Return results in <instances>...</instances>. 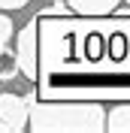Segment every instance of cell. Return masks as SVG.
Returning a JSON list of instances; mask_svg holds the SVG:
<instances>
[{
    "instance_id": "obj_1",
    "label": "cell",
    "mask_w": 130,
    "mask_h": 133,
    "mask_svg": "<svg viewBox=\"0 0 130 133\" xmlns=\"http://www.w3.org/2000/svg\"><path fill=\"white\" fill-rule=\"evenodd\" d=\"M27 127L36 133L46 130H106V112L100 103H33L27 106Z\"/></svg>"
},
{
    "instance_id": "obj_5",
    "label": "cell",
    "mask_w": 130,
    "mask_h": 133,
    "mask_svg": "<svg viewBox=\"0 0 130 133\" xmlns=\"http://www.w3.org/2000/svg\"><path fill=\"white\" fill-rule=\"evenodd\" d=\"M106 130H112V133H130V103L115 106L112 112L106 115Z\"/></svg>"
},
{
    "instance_id": "obj_3",
    "label": "cell",
    "mask_w": 130,
    "mask_h": 133,
    "mask_svg": "<svg viewBox=\"0 0 130 133\" xmlns=\"http://www.w3.org/2000/svg\"><path fill=\"white\" fill-rule=\"evenodd\" d=\"M15 58H18V73H24L27 79H36V30H33V24H27L18 33Z\"/></svg>"
},
{
    "instance_id": "obj_4",
    "label": "cell",
    "mask_w": 130,
    "mask_h": 133,
    "mask_svg": "<svg viewBox=\"0 0 130 133\" xmlns=\"http://www.w3.org/2000/svg\"><path fill=\"white\" fill-rule=\"evenodd\" d=\"M64 3L79 15H109L118 9L121 0H64Z\"/></svg>"
},
{
    "instance_id": "obj_9",
    "label": "cell",
    "mask_w": 130,
    "mask_h": 133,
    "mask_svg": "<svg viewBox=\"0 0 130 133\" xmlns=\"http://www.w3.org/2000/svg\"><path fill=\"white\" fill-rule=\"evenodd\" d=\"M0 133H9V127H6V121H0Z\"/></svg>"
},
{
    "instance_id": "obj_7",
    "label": "cell",
    "mask_w": 130,
    "mask_h": 133,
    "mask_svg": "<svg viewBox=\"0 0 130 133\" xmlns=\"http://www.w3.org/2000/svg\"><path fill=\"white\" fill-rule=\"evenodd\" d=\"M12 33H15V24H12V18H9L6 12H0V49H3V45H9Z\"/></svg>"
},
{
    "instance_id": "obj_8",
    "label": "cell",
    "mask_w": 130,
    "mask_h": 133,
    "mask_svg": "<svg viewBox=\"0 0 130 133\" xmlns=\"http://www.w3.org/2000/svg\"><path fill=\"white\" fill-rule=\"evenodd\" d=\"M27 6V0H0V9H21Z\"/></svg>"
},
{
    "instance_id": "obj_2",
    "label": "cell",
    "mask_w": 130,
    "mask_h": 133,
    "mask_svg": "<svg viewBox=\"0 0 130 133\" xmlns=\"http://www.w3.org/2000/svg\"><path fill=\"white\" fill-rule=\"evenodd\" d=\"M27 106L30 103L18 94H0V121H6L9 133L27 127Z\"/></svg>"
},
{
    "instance_id": "obj_6",
    "label": "cell",
    "mask_w": 130,
    "mask_h": 133,
    "mask_svg": "<svg viewBox=\"0 0 130 133\" xmlns=\"http://www.w3.org/2000/svg\"><path fill=\"white\" fill-rule=\"evenodd\" d=\"M15 76H18V58H15V51H9V45H3L0 49V85L12 82Z\"/></svg>"
}]
</instances>
